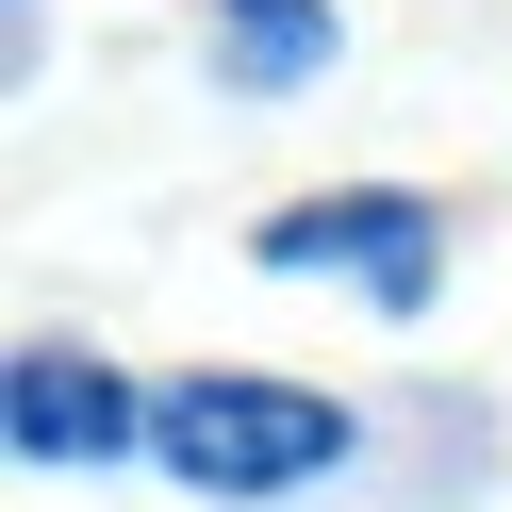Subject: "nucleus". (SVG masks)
Returning a JSON list of instances; mask_svg holds the SVG:
<instances>
[{
  "label": "nucleus",
  "mask_w": 512,
  "mask_h": 512,
  "mask_svg": "<svg viewBox=\"0 0 512 512\" xmlns=\"http://www.w3.org/2000/svg\"><path fill=\"white\" fill-rule=\"evenodd\" d=\"M347 397H314V380H248V364H215V380H166L149 397V463L182 479V496H314V479H347Z\"/></svg>",
  "instance_id": "1"
},
{
  "label": "nucleus",
  "mask_w": 512,
  "mask_h": 512,
  "mask_svg": "<svg viewBox=\"0 0 512 512\" xmlns=\"http://www.w3.org/2000/svg\"><path fill=\"white\" fill-rule=\"evenodd\" d=\"M265 265L347 281L364 314H430L446 298V215L430 199H298V215H265Z\"/></svg>",
  "instance_id": "2"
},
{
  "label": "nucleus",
  "mask_w": 512,
  "mask_h": 512,
  "mask_svg": "<svg viewBox=\"0 0 512 512\" xmlns=\"http://www.w3.org/2000/svg\"><path fill=\"white\" fill-rule=\"evenodd\" d=\"M0 413H17V463H133L149 446V397L116 364H83V347H17Z\"/></svg>",
  "instance_id": "3"
},
{
  "label": "nucleus",
  "mask_w": 512,
  "mask_h": 512,
  "mask_svg": "<svg viewBox=\"0 0 512 512\" xmlns=\"http://www.w3.org/2000/svg\"><path fill=\"white\" fill-rule=\"evenodd\" d=\"M314 67H331V0H215V83L298 100Z\"/></svg>",
  "instance_id": "4"
}]
</instances>
